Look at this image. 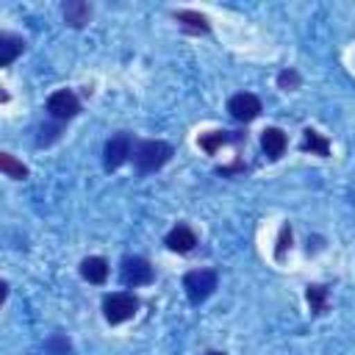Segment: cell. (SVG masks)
<instances>
[{
  "instance_id": "cell-1",
  "label": "cell",
  "mask_w": 355,
  "mask_h": 355,
  "mask_svg": "<svg viewBox=\"0 0 355 355\" xmlns=\"http://www.w3.org/2000/svg\"><path fill=\"white\" fill-rule=\"evenodd\" d=\"M133 164H136V169L141 172V175H147V172H155V169H161L169 158H172V144H166V141H161V139H144V141H139L136 147H133Z\"/></svg>"
},
{
  "instance_id": "cell-2",
  "label": "cell",
  "mask_w": 355,
  "mask_h": 355,
  "mask_svg": "<svg viewBox=\"0 0 355 355\" xmlns=\"http://www.w3.org/2000/svg\"><path fill=\"white\" fill-rule=\"evenodd\" d=\"M136 311H139V300L128 291H114V294H105L103 300V316L108 324H122L133 319Z\"/></svg>"
},
{
  "instance_id": "cell-3",
  "label": "cell",
  "mask_w": 355,
  "mask_h": 355,
  "mask_svg": "<svg viewBox=\"0 0 355 355\" xmlns=\"http://www.w3.org/2000/svg\"><path fill=\"white\" fill-rule=\"evenodd\" d=\"M183 288H186L189 302L191 305H200V302H205L214 294V288H216V272L214 269H191L183 277Z\"/></svg>"
},
{
  "instance_id": "cell-4",
  "label": "cell",
  "mask_w": 355,
  "mask_h": 355,
  "mask_svg": "<svg viewBox=\"0 0 355 355\" xmlns=\"http://www.w3.org/2000/svg\"><path fill=\"white\" fill-rule=\"evenodd\" d=\"M133 139H130V133H114L108 141H105V147H103V166L108 169V172H114V169H119L130 155H133Z\"/></svg>"
},
{
  "instance_id": "cell-5",
  "label": "cell",
  "mask_w": 355,
  "mask_h": 355,
  "mask_svg": "<svg viewBox=\"0 0 355 355\" xmlns=\"http://www.w3.org/2000/svg\"><path fill=\"white\" fill-rule=\"evenodd\" d=\"M153 266L150 261H144L141 255H125L122 258V266H119V280L122 286L128 288H136V286H147L153 283Z\"/></svg>"
},
{
  "instance_id": "cell-6",
  "label": "cell",
  "mask_w": 355,
  "mask_h": 355,
  "mask_svg": "<svg viewBox=\"0 0 355 355\" xmlns=\"http://www.w3.org/2000/svg\"><path fill=\"white\" fill-rule=\"evenodd\" d=\"M78 111H80V103H78L75 92H69V89H58L47 97V114L55 122H67V119L78 116Z\"/></svg>"
},
{
  "instance_id": "cell-7",
  "label": "cell",
  "mask_w": 355,
  "mask_h": 355,
  "mask_svg": "<svg viewBox=\"0 0 355 355\" xmlns=\"http://www.w3.org/2000/svg\"><path fill=\"white\" fill-rule=\"evenodd\" d=\"M227 111L236 122H252L261 114V100L252 92H239L227 100Z\"/></svg>"
},
{
  "instance_id": "cell-8",
  "label": "cell",
  "mask_w": 355,
  "mask_h": 355,
  "mask_svg": "<svg viewBox=\"0 0 355 355\" xmlns=\"http://www.w3.org/2000/svg\"><path fill=\"white\" fill-rule=\"evenodd\" d=\"M164 244L172 250V252H191L194 247H197V233L189 227V225H175L169 233H166V239H164Z\"/></svg>"
},
{
  "instance_id": "cell-9",
  "label": "cell",
  "mask_w": 355,
  "mask_h": 355,
  "mask_svg": "<svg viewBox=\"0 0 355 355\" xmlns=\"http://www.w3.org/2000/svg\"><path fill=\"white\" fill-rule=\"evenodd\" d=\"M261 147H263V153H266L272 161H277V158L286 153L288 139H286V133H283L280 128H266V130L261 133Z\"/></svg>"
},
{
  "instance_id": "cell-10",
  "label": "cell",
  "mask_w": 355,
  "mask_h": 355,
  "mask_svg": "<svg viewBox=\"0 0 355 355\" xmlns=\"http://www.w3.org/2000/svg\"><path fill=\"white\" fill-rule=\"evenodd\" d=\"M241 139H244V133H236V130H214V133L200 136L197 144H200L208 155H214L219 147H225V144H230V141H241Z\"/></svg>"
},
{
  "instance_id": "cell-11",
  "label": "cell",
  "mask_w": 355,
  "mask_h": 355,
  "mask_svg": "<svg viewBox=\"0 0 355 355\" xmlns=\"http://www.w3.org/2000/svg\"><path fill=\"white\" fill-rule=\"evenodd\" d=\"M175 19L180 22V28H183L186 33H208V31H211L208 17L200 14V11H191V8H180V11H175Z\"/></svg>"
},
{
  "instance_id": "cell-12",
  "label": "cell",
  "mask_w": 355,
  "mask_h": 355,
  "mask_svg": "<svg viewBox=\"0 0 355 355\" xmlns=\"http://www.w3.org/2000/svg\"><path fill=\"white\" fill-rule=\"evenodd\" d=\"M80 275L89 283H105V277H108V261L100 258V255H89V258L80 261Z\"/></svg>"
},
{
  "instance_id": "cell-13",
  "label": "cell",
  "mask_w": 355,
  "mask_h": 355,
  "mask_svg": "<svg viewBox=\"0 0 355 355\" xmlns=\"http://www.w3.org/2000/svg\"><path fill=\"white\" fill-rule=\"evenodd\" d=\"M89 19H92V6H89V3H83V0H69V3L64 6V22H67L69 28H83Z\"/></svg>"
},
{
  "instance_id": "cell-14",
  "label": "cell",
  "mask_w": 355,
  "mask_h": 355,
  "mask_svg": "<svg viewBox=\"0 0 355 355\" xmlns=\"http://www.w3.org/2000/svg\"><path fill=\"white\" fill-rule=\"evenodd\" d=\"M25 50V39L14 33H0V67H8Z\"/></svg>"
},
{
  "instance_id": "cell-15",
  "label": "cell",
  "mask_w": 355,
  "mask_h": 355,
  "mask_svg": "<svg viewBox=\"0 0 355 355\" xmlns=\"http://www.w3.org/2000/svg\"><path fill=\"white\" fill-rule=\"evenodd\" d=\"M300 147H302L305 153H313V155H322V158L330 155V141H327L319 130H313V128H305V130H302V141H300Z\"/></svg>"
},
{
  "instance_id": "cell-16",
  "label": "cell",
  "mask_w": 355,
  "mask_h": 355,
  "mask_svg": "<svg viewBox=\"0 0 355 355\" xmlns=\"http://www.w3.org/2000/svg\"><path fill=\"white\" fill-rule=\"evenodd\" d=\"M0 169H3V175L11 178V180H25V178H28V166H25L22 161H17L11 153H0Z\"/></svg>"
},
{
  "instance_id": "cell-17",
  "label": "cell",
  "mask_w": 355,
  "mask_h": 355,
  "mask_svg": "<svg viewBox=\"0 0 355 355\" xmlns=\"http://www.w3.org/2000/svg\"><path fill=\"white\" fill-rule=\"evenodd\" d=\"M305 300H308V305H311V313H324L327 311V288L324 286H319V283H313V286H308V291H305Z\"/></svg>"
},
{
  "instance_id": "cell-18",
  "label": "cell",
  "mask_w": 355,
  "mask_h": 355,
  "mask_svg": "<svg viewBox=\"0 0 355 355\" xmlns=\"http://www.w3.org/2000/svg\"><path fill=\"white\" fill-rule=\"evenodd\" d=\"M44 352H47V355H72V344L67 341V336L53 333V336L44 341Z\"/></svg>"
},
{
  "instance_id": "cell-19",
  "label": "cell",
  "mask_w": 355,
  "mask_h": 355,
  "mask_svg": "<svg viewBox=\"0 0 355 355\" xmlns=\"http://www.w3.org/2000/svg\"><path fill=\"white\" fill-rule=\"evenodd\" d=\"M58 139H61V122H58V125H44V128H39L36 144H39V147H47V144H53V141H58Z\"/></svg>"
},
{
  "instance_id": "cell-20",
  "label": "cell",
  "mask_w": 355,
  "mask_h": 355,
  "mask_svg": "<svg viewBox=\"0 0 355 355\" xmlns=\"http://www.w3.org/2000/svg\"><path fill=\"white\" fill-rule=\"evenodd\" d=\"M277 86H280L283 92H294V89L300 86V72H297V69H283V72L277 75Z\"/></svg>"
},
{
  "instance_id": "cell-21",
  "label": "cell",
  "mask_w": 355,
  "mask_h": 355,
  "mask_svg": "<svg viewBox=\"0 0 355 355\" xmlns=\"http://www.w3.org/2000/svg\"><path fill=\"white\" fill-rule=\"evenodd\" d=\"M286 247H291V227H288V225H283V227H280V236H277V247H275V258H277V261H283Z\"/></svg>"
},
{
  "instance_id": "cell-22",
  "label": "cell",
  "mask_w": 355,
  "mask_h": 355,
  "mask_svg": "<svg viewBox=\"0 0 355 355\" xmlns=\"http://www.w3.org/2000/svg\"><path fill=\"white\" fill-rule=\"evenodd\" d=\"M205 355H225V352H219V349H211V352H205Z\"/></svg>"
},
{
  "instance_id": "cell-23",
  "label": "cell",
  "mask_w": 355,
  "mask_h": 355,
  "mask_svg": "<svg viewBox=\"0 0 355 355\" xmlns=\"http://www.w3.org/2000/svg\"><path fill=\"white\" fill-rule=\"evenodd\" d=\"M352 202H355V194H352Z\"/></svg>"
}]
</instances>
